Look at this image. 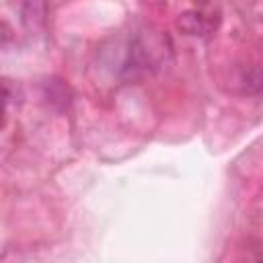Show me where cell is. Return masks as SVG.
I'll list each match as a JSON object with an SVG mask.
<instances>
[{
	"mask_svg": "<svg viewBox=\"0 0 263 263\" xmlns=\"http://www.w3.org/2000/svg\"><path fill=\"white\" fill-rule=\"evenodd\" d=\"M164 53H168V47H164L162 37H136L129 47V62L138 70H150L164 62Z\"/></svg>",
	"mask_w": 263,
	"mask_h": 263,
	"instance_id": "cell-1",
	"label": "cell"
},
{
	"mask_svg": "<svg viewBox=\"0 0 263 263\" xmlns=\"http://www.w3.org/2000/svg\"><path fill=\"white\" fill-rule=\"evenodd\" d=\"M21 18L29 31H39L45 25V0H23Z\"/></svg>",
	"mask_w": 263,
	"mask_h": 263,
	"instance_id": "cell-2",
	"label": "cell"
},
{
	"mask_svg": "<svg viewBox=\"0 0 263 263\" xmlns=\"http://www.w3.org/2000/svg\"><path fill=\"white\" fill-rule=\"evenodd\" d=\"M177 27L185 33V35H199V37H203V35H208L210 33V23L205 21V16L201 14V12H197V10H187V12H181L179 14V18H177Z\"/></svg>",
	"mask_w": 263,
	"mask_h": 263,
	"instance_id": "cell-3",
	"label": "cell"
},
{
	"mask_svg": "<svg viewBox=\"0 0 263 263\" xmlns=\"http://www.w3.org/2000/svg\"><path fill=\"white\" fill-rule=\"evenodd\" d=\"M240 82H242V90L247 95H259V92H263V68H249L242 74Z\"/></svg>",
	"mask_w": 263,
	"mask_h": 263,
	"instance_id": "cell-4",
	"label": "cell"
},
{
	"mask_svg": "<svg viewBox=\"0 0 263 263\" xmlns=\"http://www.w3.org/2000/svg\"><path fill=\"white\" fill-rule=\"evenodd\" d=\"M255 259H263V240H259L257 242V247H255Z\"/></svg>",
	"mask_w": 263,
	"mask_h": 263,
	"instance_id": "cell-5",
	"label": "cell"
},
{
	"mask_svg": "<svg viewBox=\"0 0 263 263\" xmlns=\"http://www.w3.org/2000/svg\"><path fill=\"white\" fill-rule=\"evenodd\" d=\"M195 2H199V4H205V2H208V0H195Z\"/></svg>",
	"mask_w": 263,
	"mask_h": 263,
	"instance_id": "cell-6",
	"label": "cell"
}]
</instances>
